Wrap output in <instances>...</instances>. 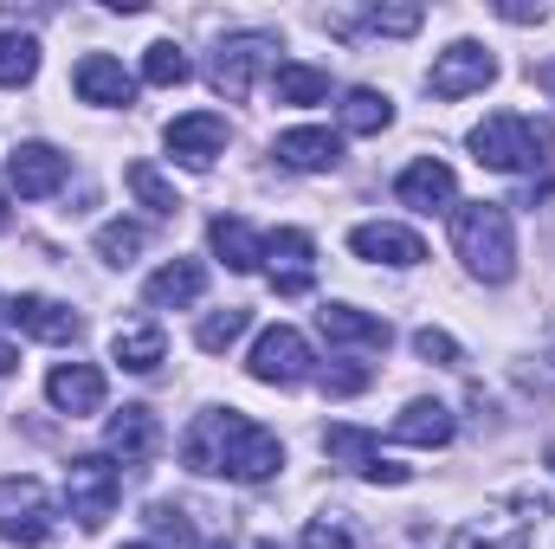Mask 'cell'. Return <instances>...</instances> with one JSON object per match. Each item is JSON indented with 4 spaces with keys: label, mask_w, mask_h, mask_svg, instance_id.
I'll list each match as a JSON object with an SVG mask.
<instances>
[{
    "label": "cell",
    "mask_w": 555,
    "mask_h": 549,
    "mask_svg": "<svg viewBox=\"0 0 555 549\" xmlns=\"http://www.w3.org/2000/svg\"><path fill=\"white\" fill-rule=\"evenodd\" d=\"M181 459L188 472H220V478H240V485H266L284 472V446L278 433H266L253 413L240 408H214V413H194V426L181 433Z\"/></svg>",
    "instance_id": "6da1fadb"
},
{
    "label": "cell",
    "mask_w": 555,
    "mask_h": 549,
    "mask_svg": "<svg viewBox=\"0 0 555 549\" xmlns=\"http://www.w3.org/2000/svg\"><path fill=\"white\" fill-rule=\"evenodd\" d=\"M452 246H459V259L472 266V278L504 284V278L517 272V227H511V207H504V201H465V207H452Z\"/></svg>",
    "instance_id": "7a4b0ae2"
},
{
    "label": "cell",
    "mask_w": 555,
    "mask_h": 549,
    "mask_svg": "<svg viewBox=\"0 0 555 549\" xmlns=\"http://www.w3.org/2000/svg\"><path fill=\"white\" fill-rule=\"evenodd\" d=\"M555 149V130L543 117H524V111H491L478 130H472V155L498 175H537Z\"/></svg>",
    "instance_id": "3957f363"
},
{
    "label": "cell",
    "mask_w": 555,
    "mask_h": 549,
    "mask_svg": "<svg viewBox=\"0 0 555 549\" xmlns=\"http://www.w3.org/2000/svg\"><path fill=\"white\" fill-rule=\"evenodd\" d=\"M117 498H124V472H117L111 459L85 452V459L65 465V505H72V518H78L85 531H104V524L117 518Z\"/></svg>",
    "instance_id": "277c9868"
},
{
    "label": "cell",
    "mask_w": 555,
    "mask_h": 549,
    "mask_svg": "<svg viewBox=\"0 0 555 549\" xmlns=\"http://www.w3.org/2000/svg\"><path fill=\"white\" fill-rule=\"evenodd\" d=\"M52 524H59V511H52V498H46V485L39 478H0V544H20V549H39L52 537Z\"/></svg>",
    "instance_id": "5b68a950"
},
{
    "label": "cell",
    "mask_w": 555,
    "mask_h": 549,
    "mask_svg": "<svg viewBox=\"0 0 555 549\" xmlns=\"http://www.w3.org/2000/svg\"><path fill=\"white\" fill-rule=\"evenodd\" d=\"M310 343H304V330H291V323H272L259 343H253V382H266V388H297V382H310Z\"/></svg>",
    "instance_id": "8992f818"
},
{
    "label": "cell",
    "mask_w": 555,
    "mask_h": 549,
    "mask_svg": "<svg viewBox=\"0 0 555 549\" xmlns=\"http://www.w3.org/2000/svg\"><path fill=\"white\" fill-rule=\"evenodd\" d=\"M498 78V59L478 46V39H459V46H446L439 59H433V72H426V91L433 98H472V91H485Z\"/></svg>",
    "instance_id": "52a82bcc"
},
{
    "label": "cell",
    "mask_w": 555,
    "mask_h": 549,
    "mask_svg": "<svg viewBox=\"0 0 555 549\" xmlns=\"http://www.w3.org/2000/svg\"><path fill=\"white\" fill-rule=\"evenodd\" d=\"M272 52H278L272 33H233V39L214 52V91H220V98H246L253 78L272 65Z\"/></svg>",
    "instance_id": "ba28073f"
},
{
    "label": "cell",
    "mask_w": 555,
    "mask_h": 549,
    "mask_svg": "<svg viewBox=\"0 0 555 549\" xmlns=\"http://www.w3.org/2000/svg\"><path fill=\"white\" fill-rule=\"evenodd\" d=\"M65 175H72V162H65L52 142H20V149L7 155V181H13L20 201H46V194H59Z\"/></svg>",
    "instance_id": "9c48e42d"
},
{
    "label": "cell",
    "mask_w": 555,
    "mask_h": 549,
    "mask_svg": "<svg viewBox=\"0 0 555 549\" xmlns=\"http://www.w3.org/2000/svg\"><path fill=\"white\" fill-rule=\"evenodd\" d=\"M227 117H214V111H194V117H175L162 142H168V155L175 162H188V168H214L220 155H227Z\"/></svg>",
    "instance_id": "30bf717a"
},
{
    "label": "cell",
    "mask_w": 555,
    "mask_h": 549,
    "mask_svg": "<svg viewBox=\"0 0 555 549\" xmlns=\"http://www.w3.org/2000/svg\"><path fill=\"white\" fill-rule=\"evenodd\" d=\"M72 91H78L85 104H104V111H130V104H137V78H130L124 59H111V52H85L78 72H72Z\"/></svg>",
    "instance_id": "8fae6325"
},
{
    "label": "cell",
    "mask_w": 555,
    "mask_h": 549,
    "mask_svg": "<svg viewBox=\"0 0 555 549\" xmlns=\"http://www.w3.org/2000/svg\"><path fill=\"white\" fill-rule=\"evenodd\" d=\"M7 323H20V330L39 336V343H78V336H85V317H78L72 304H59V297H39V291L13 297V304H7Z\"/></svg>",
    "instance_id": "7c38bea8"
},
{
    "label": "cell",
    "mask_w": 555,
    "mask_h": 549,
    "mask_svg": "<svg viewBox=\"0 0 555 549\" xmlns=\"http://www.w3.org/2000/svg\"><path fill=\"white\" fill-rule=\"evenodd\" d=\"M349 253L356 259H375V266H420L426 259V240L408 233V227H395V220H362L356 233H349Z\"/></svg>",
    "instance_id": "4fadbf2b"
},
{
    "label": "cell",
    "mask_w": 555,
    "mask_h": 549,
    "mask_svg": "<svg viewBox=\"0 0 555 549\" xmlns=\"http://www.w3.org/2000/svg\"><path fill=\"white\" fill-rule=\"evenodd\" d=\"M266 259H272V291L278 297H304L310 291V259H317V240L304 227H278L266 240Z\"/></svg>",
    "instance_id": "5bb4252c"
},
{
    "label": "cell",
    "mask_w": 555,
    "mask_h": 549,
    "mask_svg": "<svg viewBox=\"0 0 555 549\" xmlns=\"http://www.w3.org/2000/svg\"><path fill=\"white\" fill-rule=\"evenodd\" d=\"M452 194H459V181H452V168L439 162V155H420L401 168V181H395V201L401 207H414V214H439V207H452Z\"/></svg>",
    "instance_id": "9a60e30c"
},
{
    "label": "cell",
    "mask_w": 555,
    "mask_h": 549,
    "mask_svg": "<svg viewBox=\"0 0 555 549\" xmlns=\"http://www.w3.org/2000/svg\"><path fill=\"white\" fill-rule=\"evenodd\" d=\"M317 330H323L330 343H343V349H388V343H395L388 317L356 310V304H323V310H317Z\"/></svg>",
    "instance_id": "2e32d148"
},
{
    "label": "cell",
    "mask_w": 555,
    "mask_h": 549,
    "mask_svg": "<svg viewBox=\"0 0 555 549\" xmlns=\"http://www.w3.org/2000/svg\"><path fill=\"white\" fill-rule=\"evenodd\" d=\"M46 401L59 413H98L104 408V369H91V362H59L52 375H46Z\"/></svg>",
    "instance_id": "e0dca14e"
},
{
    "label": "cell",
    "mask_w": 555,
    "mask_h": 549,
    "mask_svg": "<svg viewBox=\"0 0 555 549\" xmlns=\"http://www.w3.org/2000/svg\"><path fill=\"white\" fill-rule=\"evenodd\" d=\"M104 439H111V459L142 465V459H155V452H162V420H155L149 408H124V413H111Z\"/></svg>",
    "instance_id": "ac0fdd59"
},
{
    "label": "cell",
    "mask_w": 555,
    "mask_h": 549,
    "mask_svg": "<svg viewBox=\"0 0 555 549\" xmlns=\"http://www.w3.org/2000/svg\"><path fill=\"white\" fill-rule=\"evenodd\" d=\"M201 291H207V266H201V259H168L162 272L142 284V297H149L155 310H181V304H194Z\"/></svg>",
    "instance_id": "d6986e66"
},
{
    "label": "cell",
    "mask_w": 555,
    "mask_h": 549,
    "mask_svg": "<svg viewBox=\"0 0 555 549\" xmlns=\"http://www.w3.org/2000/svg\"><path fill=\"white\" fill-rule=\"evenodd\" d=\"M272 155L284 168H297V175H317V168H336L343 162V142L330 137V130H284L272 142Z\"/></svg>",
    "instance_id": "ffe728a7"
},
{
    "label": "cell",
    "mask_w": 555,
    "mask_h": 549,
    "mask_svg": "<svg viewBox=\"0 0 555 549\" xmlns=\"http://www.w3.org/2000/svg\"><path fill=\"white\" fill-rule=\"evenodd\" d=\"M207 240H214V253H220L227 272H259V259H266V240H259L240 214H220V220L207 227Z\"/></svg>",
    "instance_id": "44dd1931"
},
{
    "label": "cell",
    "mask_w": 555,
    "mask_h": 549,
    "mask_svg": "<svg viewBox=\"0 0 555 549\" xmlns=\"http://www.w3.org/2000/svg\"><path fill=\"white\" fill-rule=\"evenodd\" d=\"M452 549H530V518L511 511H485L465 531H452Z\"/></svg>",
    "instance_id": "7402d4cb"
},
{
    "label": "cell",
    "mask_w": 555,
    "mask_h": 549,
    "mask_svg": "<svg viewBox=\"0 0 555 549\" xmlns=\"http://www.w3.org/2000/svg\"><path fill=\"white\" fill-rule=\"evenodd\" d=\"M323 452L336 459V465H349V472H375V459H382V439L369 433V426H323Z\"/></svg>",
    "instance_id": "603a6c76"
},
{
    "label": "cell",
    "mask_w": 555,
    "mask_h": 549,
    "mask_svg": "<svg viewBox=\"0 0 555 549\" xmlns=\"http://www.w3.org/2000/svg\"><path fill=\"white\" fill-rule=\"evenodd\" d=\"M395 439L401 446H446L452 439V413L439 408V401H408L401 420H395Z\"/></svg>",
    "instance_id": "cb8c5ba5"
},
{
    "label": "cell",
    "mask_w": 555,
    "mask_h": 549,
    "mask_svg": "<svg viewBox=\"0 0 555 549\" xmlns=\"http://www.w3.org/2000/svg\"><path fill=\"white\" fill-rule=\"evenodd\" d=\"M111 356H117L130 375H155L162 356H168V343H162L155 323H137V330H117V336H111Z\"/></svg>",
    "instance_id": "d4e9b609"
},
{
    "label": "cell",
    "mask_w": 555,
    "mask_h": 549,
    "mask_svg": "<svg viewBox=\"0 0 555 549\" xmlns=\"http://www.w3.org/2000/svg\"><path fill=\"white\" fill-rule=\"evenodd\" d=\"M388 124H395V104H388L382 91L356 85V91L343 98V130H349V137H382Z\"/></svg>",
    "instance_id": "484cf974"
},
{
    "label": "cell",
    "mask_w": 555,
    "mask_h": 549,
    "mask_svg": "<svg viewBox=\"0 0 555 549\" xmlns=\"http://www.w3.org/2000/svg\"><path fill=\"white\" fill-rule=\"evenodd\" d=\"M124 181H130V194H137L155 220H175V214H181V194L168 188V175H162L155 162H130V175H124Z\"/></svg>",
    "instance_id": "4316f807"
},
{
    "label": "cell",
    "mask_w": 555,
    "mask_h": 549,
    "mask_svg": "<svg viewBox=\"0 0 555 549\" xmlns=\"http://www.w3.org/2000/svg\"><path fill=\"white\" fill-rule=\"evenodd\" d=\"M272 91H278V104H323L330 98V72H317V65H272Z\"/></svg>",
    "instance_id": "83f0119b"
},
{
    "label": "cell",
    "mask_w": 555,
    "mask_h": 549,
    "mask_svg": "<svg viewBox=\"0 0 555 549\" xmlns=\"http://www.w3.org/2000/svg\"><path fill=\"white\" fill-rule=\"evenodd\" d=\"M91 246H98V259H104V266H130L142 246H149V227H142V220H104Z\"/></svg>",
    "instance_id": "f1b7e54d"
},
{
    "label": "cell",
    "mask_w": 555,
    "mask_h": 549,
    "mask_svg": "<svg viewBox=\"0 0 555 549\" xmlns=\"http://www.w3.org/2000/svg\"><path fill=\"white\" fill-rule=\"evenodd\" d=\"M33 72H39V39L33 33H0V85L20 91V85H33Z\"/></svg>",
    "instance_id": "f546056e"
},
{
    "label": "cell",
    "mask_w": 555,
    "mask_h": 549,
    "mask_svg": "<svg viewBox=\"0 0 555 549\" xmlns=\"http://www.w3.org/2000/svg\"><path fill=\"white\" fill-rule=\"evenodd\" d=\"M142 78L168 91V85H188V78H194V65H188V52H181L175 39H155V46L142 52Z\"/></svg>",
    "instance_id": "4dcf8cb0"
},
{
    "label": "cell",
    "mask_w": 555,
    "mask_h": 549,
    "mask_svg": "<svg viewBox=\"0 0 555 549\" xmlns=\"http://www.w3.org/2000/svg\"><path fill=\"white\" fill-rule=\"evenodd\" d=\"M246 323H253V310H246V304H227V310H214V317L194 330V343H201L207 356H220V349H233V343L246 336Z\"/></svg>",
    "instance_id": "1f68e13d"
},
{
    "label": "cell",
    "mask_w": 555,
    "mask_h": 549,
    "mask_svg": "<svg viewBox=\"0 0 555 549\" xmlns=\"http://www.w3.org/2000/svg\"><path fill=\"white\" fill-rule=\"evenodd\" d=\"M362 20H369V33H388V39H414L420 26H426L420 7H369Z\"/></svg>",
    "instance_id": "d6a6232c"
},
{
    "label": "cell",
    "mask_w": 555,
    "mask_h": 549,
    "mask_svg": "<svg viewBox=\"0 0 555 549\" xmlns=\"http://www.w3.org/2000/svg\"><path fill=\"white\" fill-rule=\"evenodd\" d=\"M304 549H369L356 531H349V518L336 511V518H317L310 524V537H304Z\"/></svg>",
    "instance_id": "836d02e7"
},
{
    "label": "cell",
    "mask_w": 555,
    "mask_h": 549,
    "mask_svg": "<svg viewBox=\"0 0 555 549\" xmlns=\"http://www.w3.org/2000/svg\"><path fill=\"white\" fill-rule=\"evenodd\" d=\"M369 382H375V369H369V362H343V369H330V375H323V395L349 401V395H362Z\"/></svg>",
    "instance_id": "e575fe53"
},
{
    "label": "cell",
    "mask_w": 555,
    "mask_h": 549,
    "mask_svg": "<svg viewBox=\"0 0 555 549\" xmlns=\"http://www.w3.org/2000/svg\"><path fill=\"white\" fill-rule=\"evenodd\" d=\"M414 356H420V362H459V343H452L446 330H433V323H426V330H414Z\"/></svg>",
    "instance_id": "d590c367"
},
{
    "label": "cell",
    "mask_w": 555,
    "mask_h": 549,
    "mask_svg": "<svg viewBox=\"0 0 555 549\" xmlns=\"http://www.w3.org/2000/svg\"><path fill=\"white\" fill-rule=\"evenodd\" d=\"M149 531H162V537L188 544V518H181V511H168V505H149Z\"/></svg>",
    "instance_id": "8d00e7d4"
},
{
    "label": "cell",
    "mask_w": 555,
    "mask_h": 549,
    "mask_svg": "<svg viewBox=\"0 0 555 549\" xmlns=\"http://www.w3.org/2000/svg\"><path fill=\"white\" fill-rule=\"evenodd\" d=\"M498 13H504L511 26H543V0H537V7H530V0H504Z\"/></svg>",
    "instance_id": "74e56055"
},
{
    "label": "cell",
    "mask_w": 555,
    "mask_h": 549,
    "mask_svg": "<svg viewBox=\"0 0 555 549\" xmlns=\"http://www.w3.org/2000/svg\"><path fill=\"white\" fill-rule=\"evenodd\" d=\"M543 362H550V369H524L530 388H555V356H543Z\"/></svg>",
    "instance_id": "f35d334b"
},
{
    "label": "cell",
    "mask_w": 555,
    "mask_h": 549,
    "mask_svg": "<svg viewBox=\"0 0 555 549\" xmlns=\"http://www.w3.org/2000/svg\"><path fill=\"white\" fill-rule=\"evenodd\" d=\"M13 369H20V349H13V343H0V375H13Z\"/></svg>",
    "instance_id": "ab89813d"
},
{
    "label": "cell",
    "mask_w": 555,
    "mask_h": 549,
    "mask_svg": "<svg viewBox=\"0 0 555 549\" xmlns=\"http://www.w3.org/2000/svg\"><path fill=\"white\" fill-rule=\"evenodd\" d=\"M0 233H7V194H0Z\"/></svg>",
    "instance_id": "60d3db41"
},
{
    "label": "cell",
    "mask_w": 555,
    "mask_h": 549,
    "mask_svg": "<svg viewBox=\"0 0 555 549\" xmlns=\"http://www.w3.org/2000/svg\"><path fill=\"white\" fill-rule=\"evenodd\" d=\"M543 85H550V91H555V65H550V72H543Z\"/></svg>",
    "instance_id": "b9f144b4"
},
{
    "label": "cell",
    "mask_w": 555,
    "mask_h": 549,
    "mask_svg": "<svg viewBox=\"0 0 555 549\" xmlns=\"http://www.w3.org/2000/svg\"><path fill=\"white\" fill-rule=\"evenodd\" d=\"M201 549H233V544H220V537H214V544H201Z\"/></svg>",
    "instance_id": "7bdbcfd3"
},
{
    "label": "cell",
    "mask_w": 555,
    "mask_h": 549,
    "mask_svg": "<svg viewBox=\"0 0 555 549\" xmlns=\"http://www.w3.org/2000/svg\"><path fill=\"white\" fill-rule=\"evenodd\" d=\"M124 549H155V544H124Z\"/></svg>",
    "instance_id": "ee69618b"
},
{
    "label": "cell",
    "mask_w": 555,
    "mask_h": 549,
    "mask_svg": "<svg viewBox=\"0 0 555 549\" xmlns=\"http://www.w3.org/2000/svg\"><path fill=\"white\" fill-rule=\"evenodd\" d=\"M550 465H555V446H550Z\"/></svg>",
    "instance_id": "f6af8a7d"
},
{
    "label": "cell",
    "mask_w": 555,
    "mask_h": 549,
    "mask_svg": "<svg viewBox=\"0 0 555 549\" xmlns=\"http://www.w3.org/2000/svg\"><path fill=\"white\" fill-rule=\"evenodd\" d=\"M259 549H278V544H259Z\"/></svg>",
    "instance_id": "bcb514c9"
},
{
    "label": "cell",
    "mask_w": 555,
    "mask_h": 549,
    "mask_svg": "<svg viewBox=\"0 0 555 549\" xmlns=\"http://www.w3.org/2000/svg\"><path fill=\"white\" fill-rule=\"evenodd\" d=\"M0 317H7V304H0Z\"/></svg>",
    "instance_id": "7dc6e473"
}]
</instances>
